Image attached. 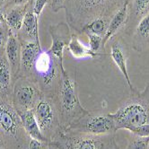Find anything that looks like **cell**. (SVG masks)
Returning a JSON list of instances; mask_svg holds the SVG:
<instances>
[{
    "mask_svg": "<svg viewBox=\"0 0 149 149\" xmlns=\"http://www.w3.org/2000/svg\"><path fill=\"white\" fill-rule=\"evenodd\" d=\"M127 3L129 2L125 1V4H123V6L120 8L119 11L114 15V16L111 20V22L109 23L107 31H106V33L102 39V47H104L106 42H107L117 31H118V30H120V28L125 24L127 20Z\"/></svg>",
    "mask_w": 149,
    "mask_h": 149,
    "instance_id": "5bb4252c",
    "label": "cell"
},
{
    "mask_svg": "<svg viewBox=\"0 0 149 149\" xmlns=\"http://www.w3.org/2000/svg\"><path fill=\"white\" fill-rule=\"evenodd\" d=\"M23 28L26 34H28L31 38H34L36 41H39L38 18L34 15L33 12L28 11L25 13L24 18V23H23Z\"/></svg>",
    "mask_w": 149,
    "mask_h": 149,
    "instance_id": "ac0fdd59",
    "label": "cell"
},
{
    "mask_svg": "<svg viewBox=\"0 0 149 149\" xmlns=\"http://www.w3.org/2000/svg\"><path fill=\"white\" fill-rule=\"evenodd\" d=\"M126 1H127V0H126Z\"/></svg>",
    "mask_w": 149,
    "mask_h": 149,
    "instance_id": "836d02e7",
    "label": "cell"
},
{
    "mask_svg": "<svg viewBox=\"0 0 149 149\" xmlns=\"http://www.w3.org/2000/svg\"><path fill=\"white\" fill-rule=\"evenodd\" d=\"M5 1V0H0V2H4Z\"/></svg>",
    "mask_w": 149,
    "mask_h": 149,
    "instance_id": "d6a6232c",
    "label": "cell"
},
{
    "mask_svg": "<svg viewBox=\"0 0 149 149\" xmlns=\"http://www.w3.org/2000/svg\"><path fill=\"white\" fill-rule=\"evenodd\" d=\"M19 115L21 117V120H22L24 129L27 136L30 138H34V139H38L40 141L49 143V141L40 131L39 124L35 118L33 110L21 111V112H19Z\"/></svg>",
    "mask_w": 149,
    "mask_h": 149,
    "instance_id": "7c38bea8",
    "label": "cell"
},
{
    "mask_svg": "<svg viewBox=\"0 0 149 149\" xmlns=\"http://www.w3.org/2000/svg\"><path fill=\"white\" fill-rule=\"evenodd\" d=\"M68 49L72 54V56L76 58H95L98 56H102V54L99 53H95L92 51L90 49H87L86 46H84L78 38L76 35H72L68 45Z\"/></svg>",
    "mask_w": 149,
    "mask_h": 149,
    "instance_id": "e0dca14e",
    "label": "cell"
},
{
    "mask_svg": "<svg viewBox=\"0 0 149 149\" xmlns=\"http://www.w3.org/2000/svg\"><path fill=\"white\" fill-rule=\"evenodd\" d=\"M65 130L94 136L115 134L117 131L110 114H94L91 111L69 125Z\"/></svg>",
    "mask_w": 149,
    "mask_h": 149,
    "instance_id": "ba28073f",
    "label": "cell"
},
{
    "mask_svg": "<svg viewBox=\"0 0 149 149\" xmlns=\"http://www.w3.org/2000/svg\"><path fill=\"white\" fill-rule=\"evenodd\" d=\"M88 38H89V49L93 51L96 52L99 50L101 46H102V37L99 36L97 34H93L90 33H86Z\"/></svg>",
    "mask_w": 149,
    "mask_h": 149,
    "instance_id": "7402d4cb",
    "label": "cell"
},
{
    "mask_svg": "<svg viewBox=\"0 0 149 149\" xmlns=\"http://www.w3.org/2000/svg\"><path fill=\"white\" fill-rule=\"evenodd\" d=\"M49 145L52 149H119L114 134L94 136L65 130Z\"/></svg>",
    "mask_w": 149,
    "mask_h": 149,
    "instance_id": "3957f363",
    "label": "cell"
},
{
    "mask_svg": "<svg viewBox=\"0 0 149 149\" xmlns=\"http://www.w3.org/2000/svg\"><path fill=\"white\" fill-rule=\"evenodd\" d=\"M108 25L109 23L107 22V20L104 19V17H99L87 24L83 28L82 31H84L86 33H90L93 34H97L103 38L106 33V31H107Z\"/></svg>",
    "mask_w": 149,
    "mask_h": 149,
    "instance_id": "d6986e66",
    "label": "cell"
},
{
    "mask_svg": "<svg viewBox=\"0 0 149 149\" xmlns=\"http://www.w3.org/2000/svg\"><path fill=\"white\" fill-rule=\"evenodd\" d=\"M127 100L114 113H110L116 130L149 123V84L142 93Z\"/></svg>",
    "mask_w": 149,
    "mask_h": 149,
    "instance_id": "7a4b0ae2",
    "label": "cell"
},
{
    "mask_svg": "<svg viewBox=\"0 0 149 149\" xmlns=\"http://www.w3.org/2000/svg\"><path fill=\"white\" fill-rule=\"evenodd\" d=\"M24 15L25 14L24 13L23 9L13 8L7 13L5 18H6V24H8V26L10 28L17 31L23 27Z\"/></svg>",
    "mask_w": 149,
    "mask_h": 149,
    "instance_id": "ffe728a7",
    "label": "cell"
},
{
    "mask_svg": "<svg viewBox=\"0 0 149 149\" xmlns=\"http://www.w3.org/2000/svg\"><path fill=\"white\" fill-rule=\"evenodd\" d=\"M0 136L17 144L27 136L18 111L6 97H0Z\"/></svg>",
    "mask_w": 149,
    "mask_h": 149,
    "instance_id": "52a82bcc",
    "label": "cell"
},
{
    "mask_svg": "<svg viewBox=\"0 0 149 149\" xmlns=\"http://www.w3.org/2000/svg\"><path fill=\"white\" fill-rule=\"evenodd\" d=\"M54 100L59 111L63 130L89 113V111L84 109L79 101L76 81L67 71L61 74Z\"/></svg>",
    "mask_w": 149,
    "mask_h": 149,
    "instance_id": "6da1fadb",
    "label": "cell"
},
{
    "mask_svg": "<svg viewBox=\"0 0 149 149\" xmlns=\"http://www.w3.org/2000/svg\"><path fill=\"white\" fill-rule=\"evenodd\" d=\"M27 149H50V145L49 142H43L34 139V138H30Z\"/></svg>",
    "mask_w": 149,
    "mask_h": 149,
    "instance_id": "484cf974",
    "label": "cell"
},
{
    "mask_svg": "<svg viewBox=\"0 0 149 149\" xmlns=\"http://www.w3.org/2000/svg\"><path fill=\"white\" fill-rule=\"evenodd\" d=\"M0 149H6V146H0Z\"/></svg>",
    "mask_w": 149,
    "mask_h": 149,
    "instance_id": "1f68e13d",
    "label": "cell"
},
{
    "mask_svg": "<svg viewBox=\"0 0 149 149\" xmlns=\"http://www.w3.org/2000/svg\"><path fill=\"white\" fill-rule=\"evenodd\" d=\"M126 149H149V136H136L131 139Z\"/></svg>",
    "mask_w": 149,
    "mask_h": 149,
    "instance_id": "44dd1931",
    "label": "cell"
},
{
    "mask_svg": "<svg viewBox=\"0 0 149 149\" xmlns=\"http://www.w3.org/2000/svg\"><path fill=\"white\" fill-rule=\"evenodd\" d=\"M66 0H52V9L54 12H58L60 8L65 6Z\"/></svg>",
    "mask_w": 149,
    "mask_h": 149,
    "instance_id": "83f0119b",
    "label": "cell"
},
{
    "mask_svg": "<svg viewBox=\"0 0 149 149\" xmlns=\"http://www.w3.org/2000/svg\"><path fill=\"white\" fill-rule=\"evenodd\" d=\"M12 71L6 57L0 56V97H6L11 92Z\"/></svg>",
    "mask_w": 149,
    "mask_h": 149,
    "instance_id": "9a60e30c",
    "label": "cell"
},
{
    "mask_svg": "<svg viewBox=\"0 0 149 149\" xmlns=\"http://www.w3.org/2000/svg\"><path fill=\"white\" fill-rule=\"evenodd\" d=\"M137 33L143 38L149 37V15L145 16L141 21L136 28Z\"/></svg>",
    "mask_w": 149,
    "mask_h": 149,
    "instance_id": "603a6c76",
    "label": "cell"
},
{
    "mask_svg": "<svg viewBox=\"0 0 149 149\" xmlns=\"http://www.w3.org/2000/svg\"><path fill=\"white\" fill-rule=\"evenodd\" d=\"M40 51V41H29L22 45L20 70H22L24 74H33L34 63Z\"/></svg>",
    "mask_w": 149,
    "mask_h": 149,
    "instance_id": "8fae6325",
    "label": "cell"
},
{
    "mask_svg": "<svg viewBox=\"0 0 149 149\" xmlns=\"http://www.w3.org/2000/svg\"><path fill=\"white\" fill-rule=\"evenodd\" d=\"M6 39V28L4 27L2 23H0V46H2L4 44Z\"/></svg>",
    "mask_w": 149,
    "mask_h": 149,
    "instance_id": "f1b7e54d",
    "label": "cell"
},
{
    "mask_svg": "<svg viewBox=\"0 0 149 149\" xmlns=\"http://www.w3.org/2000/svg\"><path fill=\"white\" fill-rule=\"evenodd\" d=\"M149 0H134V10L136 15H144L148 9Z\"/></svg>",
    "mask_w": 149,
    "mask_h": 149,
    "instance_id": "cb8c5ba5",
    "label": "cell"
},
{
    "mask_svg": "<svg viewBox=\"0 0 149 149\" xmlns=\"http://www.w3.org/2000/svg\"><path fill=\"white\" fill-rule=\"evenodd\" d=\"M6 56L11 67L12 74L15 77L21 68V47L16 38L10 33L6 45Z\"/></svg>",
    "mask_w": 149,
    "mask_h": 149,
    "instance_id": "4fadbf2b",
    "label": "cell"
},
{
    "mask_svg": "<svg viewBox=\"0 0 149 149\" xmlns=\"http://www.w3.org/2000/svg\"><path fill=\"white\" fill-rule=\"evenodd\" d=\"M120 0H66L67 16L76 29L83 28L93 20L103 17ZM67 17V18H68Z\"/></svg>",
    "mask_w": 149,
    "mask_h": 149,
    "instance_id": "277c9868",
    "label": "cell"
},
{
    "mask_svg": "<svg viewBox=\"0 0 149 149\" xmlns=\"http://www.w3.org/2000/svg\"><path fill=\"white\" fill-rule=\"evenodd\" d=\"M49 33L52 38V45L49 49L61 65H63L64 48L68 45V28L66 24H59L49 28Z\"/></svg>",
    "mask_w": 149,
    "mask_h": 149,
    "instance_id": "30bf717a",
    "label": "cell"
},
{
    "mask_svg": "<svg viewBox=\"0 0 149 149\" xmlns=\"http://www.w3.org/2000/svg\"><path fill=\"white\" fill-rule=\"evenodd\" d=\"M66 71L64 66L53 56L49 50L42 52L37 56L33 74L39 87L48 94H56L60 82L62 72Z\"/></svg>",
    "mask_w": 149,
    "mask_h": 149,
    "instance_id": "5b68a950",
    "label": "cell"
},
{
    "mask_svg": "<svg viewBox=\"0 0 149 149\" xmlns=\"http://www.w3.org/2000/svg\"><path fill=\"white\" fill-rule=\"evenodd\" d=\"M111 56L113 59V61L115 62V64L117 65V67L119 68V69L120 70V72L122 73V74L125 77V80L127 81V84L130 86V89L133 91H136L134 89L133 84L130 81L129 73H127V63H126V57L124 55V51L121 48V46L119 43H114L111 46Z\"/></svg>",
    "mask_w": 149,
    "mask_h": 149,
    "instance_id": "2e32d148",
    "label": "cell"
},
{
    "mask_svg": "<svg viewBox=\"0 0 149 149\" xmlns=\"http://www.w3.org/2000/svg\"><path fill=\"white\" fill-rule=\"evenodd\" d=\"M14 1L16 3V4H24L26 0H14Z\"/></svg>",
    "mask_w": 149,
    "mask_h": 149,
    "instance_id": "4dcf8cb0",
    "label": "cell"
},
{
    "mask_svg": "<svg viewBox=\"0 0 149 149\" xmlns=\"http://www.w3.org/2000/svg\"><path fill=\"white\" fill-rule=\"evenodd\" d=\"M41 133L50 142L63 130L57 103L50 96L42 95L33 108Z\"/></svg>",
    "mask_w": 149,
    "mask_h": 149,
    "instance_id": "8992f818",
    "label": "cell"
},
{
    "mask_svg": "<svg viewBox=\"0 0 149 149\" xmlns=\"http://www.w3.org/2000/svg\"><path fill=\"white\" fill-rule=\"evenodd\" d=\"M38 84L28 77H21L13 88L12 102L19 112L33 110L42 96Z\"/></svg>",
    "mask_w": 149,
    "mask_h": 149,
    "instance_id": "9c48e42d",
    "label": "cell"
},
{
    "mask_svg": "<svg viewBox=\"0 0 149 149\" xmlns=\"http://www.w3.org/2000/svg\"><path fill=\"white\" fill-rule=\"evenodd\" d=\"M47 3H48V0H35L33 12L37 18L41 14L42 10H43L44 6L47 5Z\"/></svg>",
    "mask_w": 149,
    "mask_h": 149,
    "instance_id": "4316f807",
    "label": "cell"
},
{
    "mask_svg": "<svg viewBox=\"0 0 149 149\" xmlns=\"http://www.w3.org/2000/svg\"><path fill=\"white\" fill-rule=\"evenodd\" d=\"M4 19H5V17H4V15H3V11H2V9L0 8V23L4 22Z\"/></svg>",
    "mask_w": 149,
    "mask_h": 149,
    "instance_id": "f546056e",
    "label": "cell"
},
{
    "mask_svg": "<svg viewBox=\"0 0 149 149\" xmlns=\"http://www.w3.org/2000/svg\"><path fill=\"white\" fill-rule=\"evenodd\" d=\"M127 130L130 131L136 136H149V123L130 127Z\"/></svg>",
    "mask_w": 149,
    "mask_h": 149,
    "instance_id": "d4e9b609",
    "label": "cell"
}]
</instances>
